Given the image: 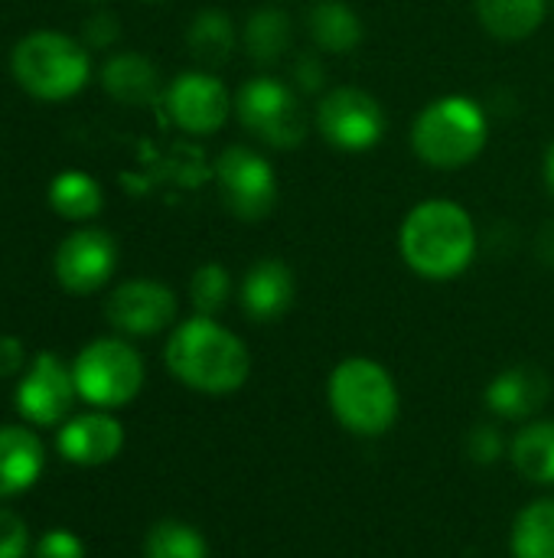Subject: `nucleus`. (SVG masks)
I'll list each match as a JSON object with an SVG mask.
<instances>
[{"label":"nucleus","instance_id":"obj_2","mask_svg":"<svg viewBox=\"0 0 554 558\" xmlns=\"http://www.w3.org/2000/svg\"><path fill=\"white\" fill-rule=\"evenodd\" d=\"M405 265L428 281H451L464 275L477 255V226L454 199L418 203L398 232Z\"/></svg>","mask_w":554,"mask_h":558},{"label":"nucleus","instance_id":"obj_19","mask_svg":"<svg viewBox=\"0 0 554 558\" xmlns=\"http://www.w3.org/2000/svg\"><path fill=\"white\" fill-rule=\"evenodd\" d=\"M307 33L323 52H353L366 39L359 13L346 0H317L307 13Z\"/></svg>","mask_w":554,"mask_h":558},{"label":"nucleus","instance_id":"obj_15","mask_svg":"<svg viewBox=\"0 0 554 558\" xmlns=\"http://www.w3.org/2000/svg\"><path fill=\"white\" fill-rule=\"evenodd\" d=\"M46 471V445L33 425H0V504L23 497Z\"/></svg>","mask_w":554,"mask_h":558},{"label":"nucleus","instance_id":"obj_22","mask_svg":"<svg viewBox=\"0 0 554 558\" xmlns=\"http://www.w3.org/2000/svg\"><path fill=\"white\" fill-rule=\"evenodd\" d=\"M186 46L189 56L206 65V69H219L232 59L235 52V23L229 13L222 10H202L193 16L189 29H186Z\"/></svg>","mask_w":554,"mask_h":558},{"label":"nucleus","instance_id":"obj_33","mask_svg":"<svg viewBox=\"0 0 554 558\" xmlns=\"http://www.w3.org/2000/svg\"><path fill=\"white\" fill-rule=\"evenodd\" d=\"M85 39H88V46H95V49L111 46V43L118 39V20H114L111 13H95V16L85 23Z\"/></svg>","mask_w":554,"mask_h":558},{"label":"nucleus","instance_id":"obj_13","mask_svg":"<svg viewBox=\"0 0 554 558\" xmlns=\"http://www.w3.org/2000/svg\"><path fill=\"white\" fill-rule=\"evenodd\" d=\"M167 111L186 134L206 137L222 131L235 111V98L212 72H180L167 88Z\"/></svg>","mask_w":554,"mask_h":558},{"label":"nucleus","instance_id":"obj_28","mask_svg":"<svg viewBox=\"0 0 554 558\" xmlns=\"http://www.w3.org/2000/svg\"><path fill=\"white\" fill-rule=\"evenodd\" d=\"M33 556V536L26 520L0 504V558H26Z\"/></svg>","mask_w":554,"mask_h":558},{"label":"nucleus","instance_id":"obj_18","mask_svg":"<svg viewBox=\"0 0 554 558\" xmlns=\"http://www.w3.org/2000/svg\"><path fill=\"white\" fill-rule=\"evenodd\" d=\"M101 88L121 105H153L160 98V72L140 52H114L101 65Z\"/></svg>","mask_w":554,"mask_h":558},{"label":"nucleus","instance_id":"obj_26","mask_svg":"<svg viewBox=\"0 0 554 558\" xmlns=\"http://www.w3.org/2000/svg\"><path fill=\"white\" fill-rule=\"evenodd\" d=\"M144 558H209L206 536L183 520H160L144 536Z\"/></svg>","mask_w":554,"mask_h":558},{"label":"nucleus","instance_id":"obj_6","mask_svg":"<svg viewBox=\"0 0 554 558\" xmlns=\"http://www.w3.org/2000/svg\"><path fill=\"white\" fill-rule=\"evenodd\" d=\"M72 376L78 399L91 409H124L131 405L147 379L140 353L121 337H98L85 343L72 360Z\"/></svg>","mask_w":554,"mask_h":558},{"label":"nucleus","instance_id":"obj_27","mask_svg":"<svg viewBox=\"0 0 554 558\" xmlns=\"http://www.w3.org/2000/svg\"><path fill=\"white\" fill-rule=\"evenodd\" d=\"M232 298V275L225 265L219 262H206L193 271L189 278V301H193V311L202 314V317H216Z\"/></svg>","mask_w":554,"mask_h":558},{"label":"nucleus","instance_id":"obj_5","mask_svg":"<svg viewBox=\"0 0 554 558\" xmlns=\"http://www.w3.org/2000/svg\"><path fill=\"white\" fill-rule=\"evenodd\" d=\"M327 399L336 422L362 438L385 435L398 418V386L392 373L369 356L343 360L330 373Z\"/></svg>","mask_w":554,"mask_h":558},{"label":"nucleus","instance_id":"obj_29","mask_svg":"<svg viewBox=\"0 0 554 558\" xmlns=\"http://www.w3.org/2000/svg\"><path fill=\"white\" fill-rule=\"evenodd\" d=\"M33 558H85V543L75 530L52 526L33 543Z\"/></svg>","mask_w":554,"mask_h":558},{"label":"nucleus","instance_id":"obj_12","mask_svg":"<svg viewBox=\"0 0 554 558\" xmlns=\"http://www.w3.org/2000/svg\"><path fill=\"white\" fill-rule=\"evenodd\" d=\"M118 268V242L104 229H78L59 242L52 271L65 294L85 298L101 291Z\"/></svg>","mask_w":554,"mask_h":558},{"label":"nucleus","instance_id":"obj_7","mask_svg":"<svg viewBox=\"0 0 554 558\" xmlns=\"http://www.w3.org/2000/svg\"><path fill=\"white\" fill-rule=\"evenodd\" d=\"M235 114L251 137L278 150L300 147L307 137V111L297 92L271 75H255L238 88Z\"/></svg>","mask_w":554,"mask_h":558},{"label":"nucleus","instance_id":"obj_9","mask_svg":"<svg viewBox=\"0 0 554 558\" xmlns=\"http://www.w3.org/2000/svg\"><path fill=\"white\" fill-rule=\"evenodd\" d=\"M385 108L376 95L353 88V85H340L333 92H327L317 105V131L320 137L346 154H362L369 147H376L385 137Z\"/></svg>","mask_w":554,"mask_h":558},{"label":"nucleus","instance_id":"obj_17","mask_svg":"<svg viewBox=\"0 0 554 558\" xmlns=\"http://www.w3.org/2000/svg\"><path fill=\"white\" fill-rule=\"evenodd\" d=\"M552 383L539 366H513L487 386V405L500 418H529L549 402Z\"/></svg>","mask_w":554,"mask_h":558},{"label":"nucleus","instance_id":"obj_14","mask_svg":"<svg viewBox=\"0 0 554 558\" xmlns=\"http://www.w3.org/2000/svg\"><path fill=\"white\" fill-rule=\"evenodd\" d=\"M56 451L75 468H104L124 451V425L104 409L69 415L56 428Z\"/></svg>","mask_w":554,"mask_h":558},{"label":"nucleus","instance_id":"obj_24","mask_svg":"<svg viewBox=\"0 0 554 558\" xmlns=\"http://www.w3.org/2000/svg\"><path fill=\"white\" fill-rule=\"evenodd\" d=\"M513 468L532 484H554V422L526 425L509 448Z\"/></svg>","mask_w":554,"mask_h":558},{"label":"nucleus","instance_id":"obj_31","mask_svg":"<svg viewBox=\"0 0 554 558\" xmlns=\"http://www.w3.org/2000/svg\"><path fill=\"white\" fill-rule=\"evenodd\" d=\"M500 454H503V435L496 428L483 425L470 435V458L477 464H493Z\"/></svg>","mask_w":554,"mask_h":558},{"label":"nucleus","instance_id":"obj_30","mask_svg":"<svg viewBox=\"0 0 554 558\" xmlns=\"http://www.w3.org/2000/svg\"><path fill=\"white\" fill-rule=\"evenodd\" d=\"M291 72H294V85L300 92H320L327 85V65H323V59L317 52H300L294 59Z\"/></svg>","mask_w":554,"mask_h":558},{"label":"nucleus","instance_id":"obj_36","mask_svg":"<svg viewBox=\"0 0 554 558\" xmlns=\"http://www.w3.org/2000/svg\"><path fill=\"white\" fill-rule=\"evenodd\" d=\"M147 3H160V0H147Z\"/></svg>","mask_w":554,"mask_h":558},{"label":"nucleus","instance_id":"obj_4","mask_svg":"<svg viewBox=\"0 0 554 558\" xmlns=\"http://www.w3.org/2000/svg\"><path fill=\"white\" fill-rule=\"evenodd\" d=\"M10 72L26 95L39 101H65L88 85L91 59L78 39L56 29H36L13 46Z\"/></svg>","mask_w":554,"mask_h":558},{"label":"nucleus","instance_id":"obj_35","mask_svg":"<svg viewBox=\"0 0 554 558\" xmlns=\"http://www.w3.org/2000/svg\"><path fill=\"white\" fill-rule=\"evenodd\" d=\"M545 183H549V193L554 196V137L549 150H545Z\"/></svg>","mask_w":554,"mask_h":558},{"label":"nucleus","instance_id":"obj_23","mask_svg":"<svg viewBox=\"0 0 554 558\" xmlns=\"http://www.w3.org/2000/svg\"><path fill=\"white\" fill-rule=\"evenodd\" d=\"M49 206L59 219L85 222V219H95L101 213L104 193H101L98 180L88 177L85 170H62L49 183Z\"/></svg>","mask_w":554,"mask_h":558},{"label":"nucleus","instance_id":"obj_34","mask_svg":"<svg viewBox=\"0 0 554 558\" xmlns=\"http://www.w3.org/2000/svg\"><path fill=\"white\" fill-rule=\"evenodd\" d=\"M535 255H539L545 265H552L554 268V219H549V222L539 229V239H535Z\"/></svg>","mask_w":554,"mask_h":558},{"label":"nucleus","instance_id":"obj_1","mask_svg":"<svg viewBox=\"0 0 554 558\" xmlns=\"http://www.w3.org/2000/svg\"><path fill=\"white\" fill-rule=\"evenodd\" d=\"M163 360L176 383L206 396H229L242 389L251 373L248 347L216 317L202 314L173 327Z\"/></svg>","mask_w":554,"mask_h":558},{"label":"nucleus","instance_id":"obj_32","mask_svg":"<svg viewBox=\"0 0 554 558\" xmlns=\"http://www.w3.org/2000/svg\"><path fill=\"white\" fill-rule=\"evenodd\" d=\"M26 347L23 340L10 337V333H0V379H13V376H23L26 369Z\"/></svg>","mask_w":554,"mask_h":558},{"label":"nucleus","instance_id":"obj_10","mask_svg":"<svg viewBox=\"0 0 554 558\" xmlns=\"http://www.w3.org/2000/svg\"><path fill=\"white\" fill-rule=\"evenodd\" d=\"M219 196L225 209L242 222H261L271 216L278 203V177L274 167L251 147H225L216 160Z\"/></svg>","mask_w":554,"mask_h":558},{"label":"nucleus","instance_id":"obj_25","mask_svg":"<svg viewBox=\"0 0 554 558\" xmlns=\"http://www.w3.org/2000/svg\"><path fill=\"white\" fill-rule=\"evenodd\" d=\"M513 556L554 558V497L529 504L513 526Z\"/></svg>","mask_w":554,"mask_h":558},{"label":"nucleus","instance_id":"obj_3","mask_svg":"<svg viewBox=\"0 0 554 558\" xmlns=\"http://www.w3.org/2000/svg\"><path fill=\"white\" fill-rule=\"evenodd\" d=\"M490 137L487 111L467 95H444L424 105L411 124V150L434 170H460L473 163Z\"/></svg>","mask_w":554,"mask_h":558},{"label":"nucleus","instance_id":"obj_11","mask_svg":"<svg viewBox=\"0 0 554 558\" xmlns=\"http://www.w3.org/2000/svg\"><path fill=\"white\" fill-rule=\"evenodd\" d=\"M176 314H180V301L173 288L153 278L121 281L104 301L108 324L124 337H157L167 327H173Z\"/></svg>","mask_w":554,"mask_h":558},{"label":"nucleus","instance_id":"obj_20","mask_svg":"<svg viewBox=\"0 0 554 558\" xmlns=\"http://www.w3.org/2000/svg\"><path fill=\"white\" fill-rule=\"evenodd\" d=\"M549 13V0H477L480 26L503 43L529 39Z\"/></svg>","mask_w":554,"mask_h":558},{"label":"nucleus","instance_id":"obj_16","mask_svg":"<svg viewBox=\"0 0 554 558\" xmlns=\"http://www.w3.org/2000/svg\"><path fill=\"white\" fill-rule=\"evenodd\" d=\"M294 271L281 258H258L242 278V307L251 320L268 324L291 311Z\"/></svg>","mask_w":554,"mask_h":558},{"label":"nucleus","instance_id":"obj_8","mask_svg":"<svg viewBox=\"0 0 554 558\" xmlns=\"http://www.w3.org/2000/svg\"><path fill=\"white\" fill-rule=\"evenodd\" d=\"M75 399L78 389L72 366L52 350L36 353L13 389V405L20 418L33 428H59L72 415Z\"/></svg>","mask_w":554,"mask_h":558},{"label":"nucleus","instance_id":"obj_21","mask_svg":"<svg viewBox=\"0 0 554 558\" xmlns=\"http://www.w3.org/2000/svg\"><path fill=\"white\" fill-rule=\"evenodd\" d=\"M242 43L255 65H274L287 56V49L294 43V23L284 10L261 7L245 20Z\"/></svg>","mask_w":554,"mask_h":558}]
</instances>
